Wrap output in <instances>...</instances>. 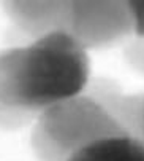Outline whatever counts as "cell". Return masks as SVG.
<instances>
[{"instance_id": "cell-1", "label": "cell", "mask_w": 144, "mask_h": 161, "mask_svg": "<svg viewBox=\"0 0 144 161\" xmlns=\"http://www.w3.org/2000/svg\"><path fill=\"white\" fill-rule=\"evenodd\" d=\"M89 77L87 47L67 29L0 53V126L16 128L47 107L82 94Z\"/></svg>"}, {"instance_id": "cell-2", "label": "cell", "mask_w": 144, "mask_h": 161, "mask_svg": "<svg viewBox=\"0 0 144 161\" xmlns=\"http://www.w3.org/2000/svg\"><path fill=\"white\" fill-rule=\"evenodd\" d=\"M122 132V126L97 97L82 93L40 112L30 144L40 161H68L81 148Z\"/></svg>"}, {"instance_id": "cell-3", "label": "cell", "mask_w": 144, "mask_h": 161, "mask_svg": "<svg viewBox=\"0 0 144 161\" xmlns=\"http://www.w3.org/2000/svg\"><path fill=\"white\" fill-rule=\"evenodd\" d=\"M119 26H130L125 0H67L65 29L86 47L111 40Z\"/></svg>"}, {"instance_id": "cell-4", "label": "cell", "mask_w": 144, "mask_h": 161, "mask_svg": "<svg viewBox=\"0 0 144 161\" xmlns=\"http://www.w3.org/2000/svg\"><path fill=\"white\" fill-rule=\"evenodd\" d=\"M3 5L16 24L33 35L65 29L67 0H3Z\"/></svg>"}, {"instance_id": "cell-5", "label": "cell", "mask_w": 144, "mask_h": 161, "mask_svg": "<svg viewBox=\"0 0 144 161\" xmlns=\"http://www.w3.org/2000/svg\"><path fill=\"white\" fill-rule=\"evenodd\" d=\"M68 161H144V142L127 132L114 134L81 148Z\"/></svg>"}, {"instance_id": "cell-6", "label": "cell", "mask_w": 144, "mask_h": 161, "mask_svg": "<svg viewBox=\"0 0 144 161\" xmlns=\"http://www.w3.org/2000/svg\"><path fill=\"white\" fill-rule=\"evenodd\" d=\"M130 26L138 35L144 37V0H125Z\"/></svg>"}]
</instances>
